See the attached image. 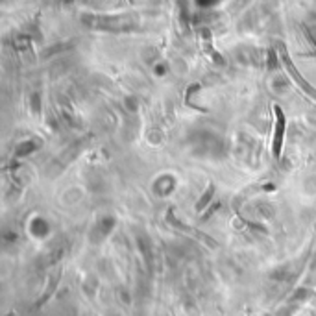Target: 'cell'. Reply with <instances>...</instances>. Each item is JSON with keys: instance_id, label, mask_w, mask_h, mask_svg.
<instances>
[{"instance_id": "1", "label": "cell", "mask_w": 316, "mask_h": 316, "mask_svg": "<svg viewBox=\"0 0 316 316\" xmlns=\"http://www.w3.org/2000/svg\"><path fill=\"white\" fill-rule=\"evenodd\" d=\"M275 124H274V139H272V155L274 159L281 157V150H283V139H285V113L281 107L275 106Z\"/></svg>"}, {"instance_id": "2", "label": "cell", "mask_w": 316, "mask_h": 316, "mask_svg": "<svg viewBox=\"0 0 316 316\" xmlns=\"http://www.w3.org/2000/svg\"><path fill=\"white\" fill-rule=\"evenodd\" d=\"M281 57H283V63H285V67H287V71H289V74L292 76V80H294L298 85L303 89V91L309 94V97H312V100H316V89L314 87L311 85V83L307 82V80H303V76H301L300 72H298V69H296L294 65H292V61H291V57L287 56V52H285V48H281Z\"/></svg>"}, {"instance_id": "3", "label": "cell", "mask_w": 316, "mask_h": 316, "mask_svg": "<svg viewBox=\"0 0 316 316\" xmlns=\"http://www.w3.org/2000/svg\"><path fill=\"white\" fill-rule=\"evenodd\" d=\"M213 193H214V189H213V185H211V187H209V193H207V194H205V196H204V198L200 200L198 205H196V209H204L205 205H207V204H205V202H209L211 194H213Z\"/></svg>"}]
</instances>
